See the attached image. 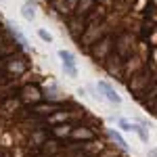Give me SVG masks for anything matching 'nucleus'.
I'll list each match as a JSON object with an SVG mask.
<instances>
[{
    "instance_id": "f257e3e1",
    "label": "nucleus",
    "mask_w": 157,
    "mask_h": 157,
    "mask_svg": "<svg viewBox=\"0 0 157 157\" xmlns=\"http://www.w3.org/2000/svg\"><path fill=\"white\" fill-rule=\"evenodd\" d=\"M98 90H103V92H105V98H107V101L115 103V105H120V103H121V97L115 92V88L109 84V82H98Z\"/></svg>"
},
{
    "instance_id": "20e7f679",
    "label": "nucleus",
    "mask_w": 157,
    "mask_h": 157,
    "mask_svg": "<svg viewBox=\"0 0 157 157\" xmlns=\"http://www.w3.org/2000/svg\"><path fill=\"white\" fill-rule=\"evenodd\" d=\"M21 15H23L27 21H34V19H36V9H34V4L25 2V4H23V9H21Z\"/></svg>"
},
{
    "instance_id": "7ed1b4c3",
    "label": "nucleus",
    "mask_w": 157,
    "mask_h": 157,
    "mask_svg": "<svg viewBox=\"0 0 157 157\" xmlns=\"http://www.w3.org/2000/svg\"><path fill=\"white\" fill-rule=\"evenodd\" d=\"M59 57L63 59V67H75V57L69 50H59Z\"/></svg>"
},
{
    "instance_id": "39448f33",
    "label": "nucleus",
    "mask_w": 157,
    "mask_h": 157,
    "mask_svg": "<svg viewBox=\"0 0 157 157\" xmlns=\"http://www.w3.org/2000/svg\"><path fill=\"white\" fill-rule=\"evenodd\" d=\"M109 136H111V138H113V140H115V143H117L121 149H128V143H126V140L121 138V134H117L115 130H109Z\"/></svg>"
},
{
    "instance_id": "f03ea898",
    "label": "nucleus",
    "mask_w": 157,
    "mask_h": 157,
    "mask_svg": "<svg viewBox=\"0 0 157 157\" xmlns=\"http://www.w3.org/2000/svg\"><path fill=\"white\" fill-rule=\"evenodd\" d=\"M6 25H9V29L13 32V36L17 38V42H19V44H21L23 48H27V38H25L23 34H21V29H19V25H17V23H13V21H9Z\"/></svg>"
},
{
    "instance_id": "423d86ee",
    "label": "nucleus",
    "mask_w": 157,
    "mask_h": 157,
    "mask_svg": "<svg viewBox=\"0 0 157 157\" xmlns=\"http://www.w3.org/2000/svg\"><path fill=\"white\" fill-rule=\"evenodd\" d=\"M38 36L42 38L44 42H52V36H50V34L46 32V29H38Z\"/></svg>"
},
{
    "instance_id": "0eeeda50",
    "label": "nucleus",
    "mask_w": 157,
    "mask_h": 157,
    "mask_svg": "<svg viewBox=\"0 0 157 157\" xmlns=\"http://www.w3.org/2000/svg\"><path fill=\"white\" fill-rule=\"evenodd\" d=\"M120 126L124 128V130H132V124H128L126 120H120Z\"/></svg>"
}]
</instances>
